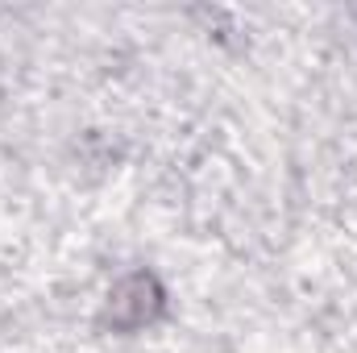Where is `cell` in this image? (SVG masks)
<instances>
[{"instance_id": "6da1fadb", "label": "cell", "mask_w": 357, "mask_h": 353, "mask_svg": "<svg viewBox=\"0 0 357 353\" xmlns=\"http://www.w3.org/2000/svg\"><path fill=\"white\" fill-rule=\"evenodd\" d=\"M158 287H154V278L150 274H133V278H125L116 291H112V320L121 324V329H137V324H146L154 312H158Z\"/></svg>"}]
</instances>
